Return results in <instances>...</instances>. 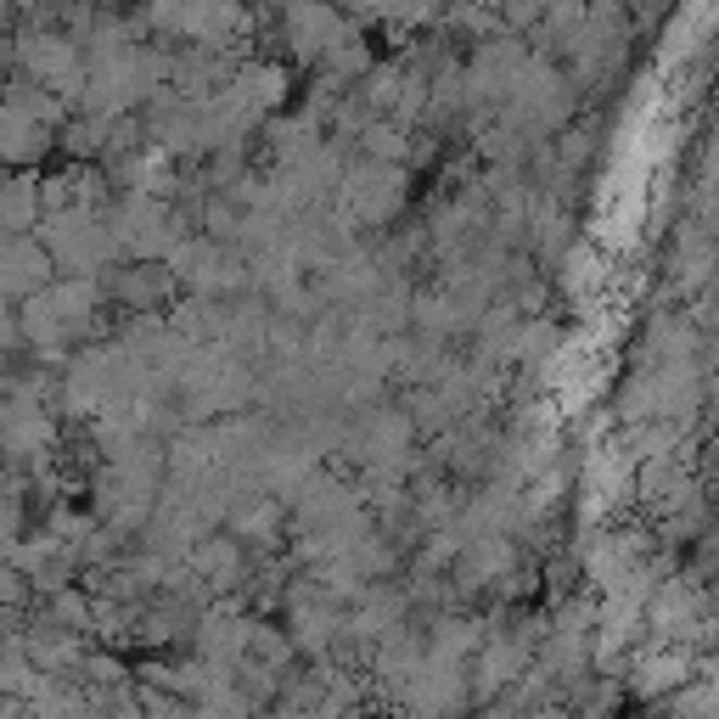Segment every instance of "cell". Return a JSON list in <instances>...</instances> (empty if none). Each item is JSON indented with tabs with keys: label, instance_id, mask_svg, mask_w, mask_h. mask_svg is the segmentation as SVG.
I'll use <instances>...</instances> for the list:
<instances>
[{
	"label": "cell",
	"instance_id": "6da1fadb",
	"mask_svg": "<svg viewBox=\"0 0 719 719\" xmlns=\"http://www.w3.org/2000/svg\"><path fill=\"white\" fill-rule=\"evenodd\" d=\"M46 281V253L28 242H7V258H0V299L12 292H40Z\"/></svg>",
	"mask_w": 719,
	"mask_h": 719
},
{
	"label": "cell",
	"instance_id": "7a4b0ae2",
	"mask_svg": "<svg viewBox=\"0 0 719 719\" xmlns=\"http://www.w3.org/2000/svg\"><path fill=\"white\" fill-rule=\"evenodd\" d=\"M40 129L28 124L17 108H0V157H35L40 152Z\"/></svg>",
	"mask_w": 719,
	"mask_h": 719
},
{
	"label": "cell",
	"instance_id": "3957f363",
	"mask_svg": "<svg viewBox=\"0 0 719 719\" xmlns=\"http://www.w3.org/2000/svg\"><path fill=\"white\" fill-rule=\"evenodd\" d=\"M28 219H35V180H12V186H7V198H0V225L23 231Z\"/></svg>",
	"mask_w": 719,
	"mask_h": 719
},
{
	"label": "cell",
	"instance_id": "277c9868",
	"mask_svg": "<svg viewBox=\"0 0 719 719\" xmlns=\"http://www.w3.org/2000/svg\"><path fill=\"white\" fill-rule=\"evenodd\" d=\"M292 625H299V646H320L326 635H332L338 613H332V607H299V618H292Z\"/></svg>",
	"mask_w": 719,
	"mask_h": 719
},
{
	"label": "cell",
	"instance_id": "5b68a950",
	"mask_svg": "<svg viewBox=\"0 0 719 719\" xmlns=\"http://www.w3.org/2000/svg\"><path fill=\"white\" fill-rule=\"evenodd\" d=\"M198 568H209V573L225 584V579L237 573V545H231V540H209V545L198 551Z\"/></svg>",
	"mask_w": 719,
	"mask_h": 719
}]
</instances>
